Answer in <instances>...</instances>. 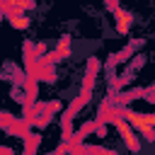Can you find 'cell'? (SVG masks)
Returning a JSON list of instances; mask_svg holds the SVG:
<instances>
[{"label": "cell", "instance_id": "2e32d148", "mask_svg": "<svg viewBox=\"0 0 155 155\" xmlns=\"http://www.w3.org/2000/svg\"><path fill=\"white\" fill-rule=\"evenodd\" d=\"M143 99H148V102H153V104H155V92H145V97H143Z\"/></svg>", "mask_w": 155, "mask_h": 155}, {"label": "cell", "instance_id": "52a82bcc", "mask_svg": "<svg viewBox=\"0 0 155 155\" xmlns=\"http://www.w3.org/2000/svg\"><path fill=\"white\" fill-rule=\"evenodd\" d=\"M7 19H10V24H12L15 29H27V27L31 24V19H29L24 12H12V15H7Z\"/></svg>", "mask_w": 155, "mask_h": 155}, {"label": "cell", "instance_id": "ba28073f", "mask_svg": "<svg viewBox=\"0 0 155 155\" xmlns=\"http://www.w3.org/2000/svg\"><path fill=\"white\" fill-rule=\"evenodd\" d=\"M85 148H87V155H119L116 150H109L102 145H85Z\"/></svg>", "mask_w": 155, "mask_h": 155}, {"label": "cell", "instance_id": "4fadbf2b", "mask_svg": "<svg viewBox=\"0 0 155 155\" xmlns=\"http://www.w3.org/2000/svg\"><path fill=\"white\" fill-rule=\"evenodd\" d=\"M31 51H34V56L39 58V56H44V51H46V44H34V46H31Z\"/></svg>", "mask_w": 155, "mask_h": 155}, {"label": "cell", "instance_id": "8992f818", "mask_svg": "<svg viewBox=\"0 0 155 155\" xmlns=\"http://www.w3.org/2000/svg\"><path fill=\"white\" fill-rule=\"evenodd\" d=\"M56 56H58V61H65L68 56H70V36L68 34H63L61 39H58V44H56V51H53Z\"/></svg>", "mask_w": 155, "mask_h": 155}, {"label": "cell", "instance_id": "30bf717a", "mask_svg": "<svg viewBox=\"0 0 155 155\" xmlns=\"http://www.w3.org/2000/svg\"><path fill=\"white\" fill-rule=\"evenodd\" d=\"M68 150H70V155H87L85 143H82V145H68Z\"/></svg>", "mask_w": 155, "mask_h": 155}, {"label": "cell", "instance_id": "5b68a950", "mask_svg": "<svg viewBox=\"0 0 155 155\" xmlns=\"http://www.w3.org/2000/svg\"><path fill=\"white\" fill-rule=\"evenodd\" d=\"M138 97H145V87H133V90L121 92L119 97H114V107H126L128 102H133V99H138Z\"/></svg>", "mask_w": 155, "mask_h": 155}, {"label": "cell", "instance_id": "5bb4252c", "mask_svg": "<svg viewBox=\"0 0 155 155\" xmlns=\"http://www.w3.org/2000/svg\"><path fill=\"white\" fill-rule=\"evenodd\" d=\"M65 153H68V143H63V145H58V148H56L53 153H48V155H65Z\"/></svg>", "mask_w": 155, "mask_h": 155}, {"label": "cell", "instance_id": "6da1fadb", "mask_svg": "<svg viewBox=\"0 0 155 155\" xmlns=\"http://www.w3.org/2000/svg\"><path fill=\"white\" fill-rule=\"evenodd\" d=\"M102 124H111V126H116V131H119V136H121V140L126 143V148L131 150V153H138L140 150V140H138V136H136V131L131 128V124L121 116V111H119V107H114V109H109L104 116H102Z\"/></svg>", "mask_w": 155, "mask_h": 155}, {"label": "cell", "instance_id": "7a4b0ae2", "mask_svg": "<svg viewBox=\"0 0 155 155\" xmlns=\"http://www.w3.org/2000/svg\"><path fill=\"white\" fill-rule=\"evenodd\" d=\"M119 111H121V116L131 124V128H133V131H138L148 143H153V140H155V126H150V124H148V116H145V114L133 111V109H128V107H119Z\"/></svg>", "mask_w": 155, "mask_h": 155}, {"label": "cell", "instance_id": "9c48e42d", "mask_svg": "<svg viewBox=\"0 0 155 155\" xmlns=\"http://www.w3.org/2000/svg\"><path fill=\"white\" fill-rule=\"evenodd\" d=\"M92 133H97V138H104V136H107V124L94 121V131H92Z\"/></svg>", "mask_w": 155, "mask_h": 155}, {"label": "cell", "instance_id": "8fae6325", "mask_svg": "<svg viewBox=\"0 0 155 155\" xmlns=\"http://www.w3.org/2000/svg\"><path fill=\"white\" fill-rule=\"evenodd\" d=\"M133 58H136V61L131 63V70H138V68L145 63V56H143V53H138V56H133Z\"/></svg>", "mask_w": 155, "mask_h": 155}, {"label": "cell", "instance_id": "9a60e30c", "mask_svg": "<svg viewBox=\"0 0 155 155\" xmlns=\"http://www.w3.org/2000/svg\"><path fill=\"white\" fill-rule=\"evenodd\" d=\"M104 5H107V10H119V0H104Z\"/></svg>", "mask_w": 155, "mask_h": 155}, {"label": "cell", "instance_id": "277c9868", "mask_svg": "<svg viewBox=\"0 0 155 155\" xmlns=\"http://www.w3.org/2000/svg\"><path fill=\"white\" fill-rule=\"evenodd\" d=\"M140 44H143V39L131 41V44H128L124 51H119V53H111V56H109V61H107V65H109V68H114V65H119V63H126V61H128V58L136 53V48H138Z\"/></svg>", "mask_w": 155, "mask_h": 155}, {"label": "cell", "instance_id": "7c38bea8", "mask_svg": "<svg viewBox=\"0 0 155 155\" xmlns=\"http://www.w3.org/2000/svg\"><path fill=\"white\" fill-rule=\"evenodd\" d=\"M97 70H99V61L97 58H90L87 61V73H97Z\"/></svg>", "mask_w": 155, "mask_h": 155}, {"label": "cell", "instance_id": "e0dca14e", "mask_svg": "<svg viewBox=\"0 0 155 155\" xmlns=\"http://www.w3.org/2000/svg\"><path fill=\"white\" fill-rule=\"evenodd\" d=\"M0 19H2V12H0Z\"/></svg>", "mask_w": 155, "mask_h": 155}, {"label": "cell", "instance_id": "3957f363", "mask_svg": "<svg viewBox=\"0 0 155 155\" xmlns=\"http://www.w3.org/2000/svg\"><path fill=\"white\" fill-rule=\"evenodd\" d=\"M131 24H133V15H131L128 10H124V7L114 10V27H116V34H128Z\"/></svg>", "mask_w": 155, "mask_h": 155}]
</instances>
